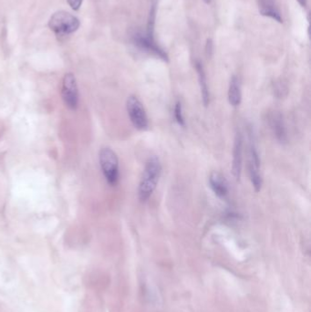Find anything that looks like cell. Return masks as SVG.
<instances>
[{
	"instance_id": "1",
	"label": "cell",
	"mask_w": 311,
	"mask_h": 312,
	"mask_svg": "<svg viewBox=\"0 0 311 312\" xmlns=\"http://www.w3.org/2000/svg\"><path fill=\"white\" fill-rule=\"evenodd\" d=\"M161 175L162 164L160 160L156 156H151L145 163L138 188L139 199L142 202H146L151 197L159 183Z\"/></svg>"
},
{
	"instance_id": "2",
	"label": "cell",
	"mask_w": 311,
	"mask_h": 312,
	"mask_svg": "<svg viewBox=\"0 0 311 312\" xmlns=\"http://www.w3.org/2000/svg\"><path fill=\"white\" fill-rule=\"evenodd\" d=\"M101 172L110 186H115L120 179L119 159L110 148L104 147L99 153Z\"/></svg>"
},
{
	"instance_id": "3",
	"label": "cell",
	"mask_w": 311,
	"mask_h": 312,
	"mask_svg": "<svg viewBox=\"0 0 311 312\" xmlns=\"http://www.w3.org/2000/svg\"><path fill=\"white\" fill-rule=\"evenodd\" d=\"M80 25L78 18L66 11L56 12L49 21V27L58 36H66L77 31Z\"/></svg>"
},
{
	"instance_id": "4",
	"label": "cell",
	"mask_w": 311,
	"mask_h": 312,
	"mask_svg": "<svg viewBox=\"0 0 311 312\" xmlns=\"http://www.w3.org/2000/svg\"><path fill=\"white\" fill-rule=\"evenodd\" d=\"M129 118L133 126L140 131H145L149 127V121L145 109L136 96H129L126 101Z\"/></svg>"
},
{
	"instance_id": "5",
	"label": "cell",
	"mask_w": 311,
	"mask_h": 312,
	"mask_svg": "<svg viewBox=\"0 0 311 312\" xmlns=\"http://www.w3.org/2000/svg\"><path fill=\"white\" fill-rule=\"evenodd\" d=\"M61 97L67 108L75 111L79 106V89L76 78L72 73L65 74L61 85Z\"/></svg>"
},
{
	"instance_id": "6",
	"label": "cell",
	"mask_w": 311,
	"mask_h": 312,
	"mask_svg": "<svg viewBox=\"0 0 311 312\" xmlns=\"http://www.w3.org/2000/svg\"><path fill=\"white\" fill-rule=\"evenodd\" d=\"M260 159L256 149L254 139L250 137L248 149V172L252 186L256 192H259L262 187V177L260 171Z\"/></svg>"
},
{
	"instance_id": "7",
	"label": "cell",
	"mask_w": 311,
	"mask_h": 312,
	"mask_svg": "<svg viewBox=\"0 0 311 312\" xmlns=\"http://www.w3.org/2000/svg\"><path fill=\"white\" fill-rule=\"evenodd\" d=\"M243 139L240 132H238L235 139L233 151V164L232 172L237 181H239L242 172Z\"/></svg>"
},
{
	"instance_id": "8",
	"label": "cell",
	"mask_w": 311,
	"mask_h": 312,
	"mask_svg": "<svg viewBox=\"0 0 311 312\" xmlns=\"http://www.w3.org/2000/svg\"><path fill=\"white\" fill-rule=\"evenodd\" d=\"M268 121H269L270 128L276 136L277 140L280 143H286L288 140V133L284 122L283 116L279 113H271Z\"/></svg>"
},
{
	"instance_id": "9",
	"label": "cell",
	"mask_w": 311,
	"mask_h": 312,
	"mask_svg": "<svg viewBox=\"0 0 311 312\" xmlns=\"http://www.w3.org/2000/svg\"><path fill=\"white\" fill-rule=\"evenodd\" d=\"M211 189L219 198H224L228 195V183L225 177L218 172H211L209 177Z\"/></svg>"
},
{
	"instance_id": "10",
	"label": "cell",
	"mask_w": 311,
	"mask_h": 312,
	"mask_svg": "<svg viewBox=\"0 0 311 312\" xmlns=\"http://www.w3.org/2000/svg\"><path fill=\"white\" fill-rule=\"evenodd\" d=\"M134 41H135L136 45L139 46L140 48L148 50L150 52H152L153 54L159 56L164 60H167V55L164 50H161L160 48L156 45L153 39H150L148 37H143L140 34H138L134 38Z\"/></svg>"
},
{
	"instance_id": "11",
	"label": "cell",
	"mask_w": 311,
	"mask_h": 312,
	"mask_svg": "<svg viewBox=\"0 0 311 312\" xmlns=\"http://www.w3.org/2000/svg\"><path fill=\"white\" fill-rule=\"evenodd\" d=\"M258 5L261 15L272 18L279 23L283 22L281 14L275 0H258Z\"/></svg>"
},
{
	"instance_id": "12",
	"label": "cell",
	"mask_w": 311,
	"mask_h": 312,
	"mask_svg": "<svg viewBox=\"0 0 311 312\" xmlns=\"http://www.w3.org/2000/svg\"><path fill=\"white\" fill-rule=\"evenodd\" d=\"M196 68H197V74H198V81H199V85H200V90H201L202 100H203L205 106H207L209 104V101H210V93H209V89H208L205 70H204L203 65L199 61H197V64H196Z\"/></svg>"
},
{
	"instance_id": "13",
	"label": "cell",
	"mask_w": 311,
	"mask_h": 312,
	"mask_svg": "<svg viewBox=\"0 0 311 312\" xmlns=\"http://www.w3.org/2000/svg\"><path fill=\"white\" fill-rule=\"evenodd\" d=\"M242 100V93H241V86L239 80L236 76H234L229 84L228 100L229 103L233 107H238L241 103Z\"/></svg>"
},
{
	"instance_id": "14",
	"label": "cell",
	"mask_w": 311,
	"mask_h": 312,
	"mask_svg": "<svg viewBox=\"0 0 311 312\" xmlns=\"http://www.w3.org/2000/svg\"><path fill=\"white\" fill-rule=\"evenodd\" d=\"M156 7L151 6L148 18V24H147V36L150 39H153V30H154V24H156Z\"/></svg>"
},
{
	"instance_id": "15",
	"label": "cell",
	"mask_w": 311,
	"mask_h": 312,
	"mask_svg": "<svg viewBox=\"0 0 311 312\" xmlns=\"http://www.w3.org/2000/svg\"><path fill=\"white\" fill-rule=\"evenodd\" d=\"M174 118H175V121L177 122L179 125H181V126L185 125V121H184L183 114V107H182L181 101H179V100L176 101V103L174 105Z\"/></svg>"
},
{
	"instance_id": "16",
	"label": "cell",
	"mask_w": 311,
	"mask_h": 312,
	"mask_svg": "<svg viewBox=\"0 0 311 312\" xmlns=\"http://www.w3.org/2000/svg\"><path fill=\"white\" fill-rule=\"evenodd\" d=\"M213 50H214V44H213V41H212L211 39H207L206 45V56H207L208 58L212 57V54H213Z\"/></svg>"
},
{
	"instance_id": "17",
	"label": "cell",
	"mask_w": 311,
	"mask_h": 312,
	"mask_svg": "<svg viewBox=\"0 0 311 312\" xmlns=\"http://www.w3.org/2000/svg\"><path fill=\"white\" fill-rule=\"evenodd\" d=\"M67 1L70 6V8L74 10H78L83 4V0H67Z\"/></svg>"
},
{
	"instance_id": "18",
	"label": "cell",
	"mask_w": 311,
	"mask_h": 312,
	"mask_svg": "<svg viewBox=\"0 0 311 312\" xmlns=\"http://www.w3.org/2000/svg\"><path fill=\"white\" fill-rule=\"evenodd\" d=\"M297 2L299 3V5L303 7V8H306V0H297Z\"/></svg>"
},
{
	"instance_id": "19",
	"label": "cell",
	"mask_w": 311,
	"mask_h": 312,
	"mask_svg": "<svg viewBox=\"0 0 311 312\" xmlns=\"http://www.w3.org/2000/svg\"><path fill=\"white\" fill-rule=\"evenodd\" d=\"M204 2H205L206 4H210L211 0H204Z\"/></svg>"
}]
</instances>
